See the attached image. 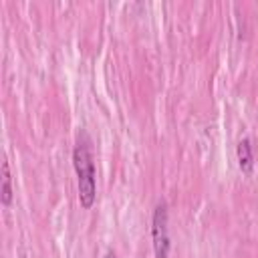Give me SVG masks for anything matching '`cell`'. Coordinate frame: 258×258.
I'll return each mask as SVG.
<instances>
[{
  "instance_id": "3",
  "label": "cell",
  "mask_w": 258,
  "mask_h": 258,
  "mask_svg": "<svg viewBox=\"0 0 258 258\" xmlns=\"http://www.w3.org/2000/svg\"><path fill=\"white\" fill-rule=\"evenodd\" d=\"M236 155H238V165L242 169V173L250 175L254 169V147L250 137H242L236 145Z\"/></svg>"
},
{
  "instance_id": "4",
  "label": "cell",
  "mask_w": 258,
  "mask_h": 258,
  "mask_svg": "<svg viewBox=\"0 0 258 258\" xmlns=\"http://www.w3.org/2000/svg\"><path fill=\"white\" fill-rule=\"evenodd\" d=\"M0 198L4 206L12 204V175H10V163L4 157L2 159V177H0Z\"/></svg>"
},
{
  "instance_id": "2",
  "label": "cell",
  "mask_w": 258,
  "mask_h": 258,
  "mask_svg": "<svg viewBox=\"0 0 258 258\" xmlns=\"http://www.w3.org/2000/svg\"><path fill=\"white\" fill-rule=\"evenodd\" d=\"M151 238H153V254L155 258H169V212L167 204L161 200L155 204L151 218Z\"/></svg>"
},
{
  "instance_id": "1",
  "label": "cell",
  "mask_w": 258,
  "mask_h": 258,
  "mask_svg": "<svg viewBox=\"0 0 258 258\" xmlns=\"http://www.w3.org/2000/svg\"><path fill=\"white\" fill-rule=\"evenodd\" d=\"M73 165L77 171V187H79V202L85 210L93 208L97 200V171H95V157H93V141L85 129L77 135V145L73 149Z\"/></svg>"
},
{
  "instance_id": "5",
  "label": "cell",
  "mask_w": 258,
  "mask_h": 258,
  "mask_svg": "<svg viewBox=\"0 0 258 258\" xmlns=\"http://www.w3.org/2000/svg\"><path fill=\"white\" fill-rule=\"evenodd\" d=\"M103 258H117V254H115V250H107Z\"/></svg>"
}]
</instances>
